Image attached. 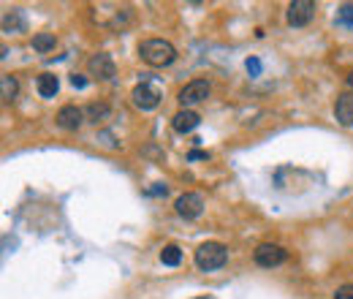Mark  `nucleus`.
<instances>
[{
    "label": "nucleus",
    "mask_w": 353,
    "mask_h": 299,
    "mask_svg": "<svg viewBox=\"0 0 353 299\" xmlns=\"http://www.w3.org/2000/svg\"><path fill=\"white\" fill-rule=\"evenodd\" d=\"M210 82L207 79H193V82H188V85L179 90V95H176V101H179V106L182 109H190V106H196V104H201V101H207L210 98Z\"/></svg>",
    "instance_id": "obj_3"
},
{
    "label": "nucleus",
    "mask_w": 353,
    "mask_h": 299,
    "mask_svg": "<svg viewBox=\"0 0 353 299\" xmlns=\"http://www.w3.org/2000/svg\"><path fill=\"white\" fill-rule=\"evenodd\" d=\"M17 93H19V82H17V77L3 74V77H0V98L8 104V101H14V98H17Z\"/></svg>",
    "instance_id": "obj_14"
},
{
    "label": "nucleus",
    "mask_w": 353,
    "mask_h": 299,
    "mask_svg": "<svg viewBox=\"0 0 353 299\" xmlns=\"http://www.w3.org/2000/svg\"><path fill=\"white\" fill-rule=\"evenodd\" d=\"M54 44H57L54 33H36V36H33V49H36V52H52Z\"/></svg>",
    "instance_id": "obj_15"
},
{
    "label": "nucleus",
    "mask_w": 353,
    "mask_h": 299,
    "mask_svg": "<svg viewBox=\"0 0 353 299\" xmlns=\"http://www.w3.org/2000/svg\"><path fill=\"white\" fill-rule=\"evenodd\" d=\"M161 261H163L166 267H179V261H182V251H179L176 245H163V251H161Z\"/></svg>",
    "instance_id": "obj_16"
},
{
    "label": "nucleus",
    "mask_w": 353,
    "mask_h": 299,
    "mask_svg": "<svg viewBox=\"0 0 353 299\" xmlns=\"http://www.w3.org/2000/svg\"><path fill=\"white\" fill-rule=\"evenodd\" d=\"M17 28H22V11L17 14V19H11V14H6L3 17V30L8 33V30H17Z\"/></svg>",
    "instance_id": "obj_18"
},
{
    "label": "nucleus",
    "mask_w": 353,
    "mask_h": 299,
    "mask_svg": "<svg viewBox=\"0 0 353 299\" xmlns=\"http://www.w3.org/2000/svg\"><path fill=\"white\" fill-rule=\"evenodd\" d=\"M334 117L340 126L351 128L353 126V93H340L334 101Z\"/></svg>",
    "instance_id": "obj_10"
},
{
    "label": "nucleus",
    "mask_w": 353,
    "mask_h": 299,
    "mask_svg": "<svg viewBox=\"0 0 353 299\" xmlns=\"http://www.w3.org/2000/svg\"><path fill=\"white\" fill-rule=\"evenodd\" d=\"M166 185H155V188H150V196H166Z\"/></svg>",
    "instance_id": "obj_22"
},
{
    "label": "nucleus",
    "mask_w": 353,
    "mask_h": 299,
    "mask_svg": "<svg viewBox=\"0 0 353 299\" xmlns=\"http://www.w3.org/2000/svg\"><path fill=\"white\" fill-rule=\"evenodd\" d=\"M337 22L353 28V3H345V6H340V8H337Z\"/></svg>",
    "instance_id": "obj_17"
},
{
    "label": "nucleus",
    "mask_w": 353,
    "mask_h": 299,
    "mask_svg": "<svg viewBox=\"0 0 353 299\" xmlns=\"http://www.w3.org/2000/svg\"><path fill=\"white\" fill-rule=\"evenodd\" d=\"M245 66H248V74H250V77H261V60H259V57H248Z\"/></svg>",
    "instance_id": "obj_19"
},
{
    "label": "nucleus",
    "mask_w": 353,
    "mask_h": 299,
    "mask_svg": "<svg viewBox=\"0 0 353 299\" xmlns=\"http://www.w3.org/2000/svg\"><path fill=\"white\" fill-rule=\"evenodd\" d=\"M199 158H207V153H201V150H193V153H190V161H199Z\"/></svg>",
    "instance_id": "obj_23"
},
{
    "label": "nucleus",
    "mask_w": 353,
    "mask_h": 299,
    "mask_svg": "<svg viewBox=\"0 0 353 299\" xmlns=\"http://www.w3.org/2000/svg\"><path fill=\"white\" fill-rule=\"evenodd\" d=\"M36 90H39V95H41V98H54V95H57V90H60V79H57L54 74H39V79H36Z\"/></svg>",
    "instance_id": "obj_12"
},
{
    "label": "nucleus",
    "mask_w": 353,
    "mask_h": 299,
    "mask_svg": "<svg viewBox=\"0 0 353 299\" xmlns=\"http://www.w3.org/2000/svg\"><path fill=\"white\" fill-rule=\"evenodd\" d=\"M174 210L179 218L193 220V218H199V215L204 213V199L199 193H182L174 202Z\"/></svg>",
    "instance_id": "obj_7"
},
{
    "label": "nucleus",
    "mask_w": 353,
    "mask_h": 299,
    "mask_svg": "<svg viewBox=\"0 0 353 299\" xmlns=\"http://www.w3.org/2000/svg\"><path fill=\"white\" fill-rule=\"evenodd\" d=\"M256 264L259 267H266V269H272V267H280V264H285L288 261V251L285 248H280V245H274V242H261L259 248H256Z\"/></svg>",
    "instance_id": "obj_4"
},
{
    "label": "nucleus",
    "mask_w": 353,
    "mask_h": 299,
    "mask_svg": "<svg viewBox=\"0 0 353 299\" xmlns=\"http://www.w3.org/2000/svg\"><path fill=\"white\" fill-rule=\"evenodd\" d=\"M88 85V79L82 77V74H71V87H77V90H85Z\"/></svg>",
    "instance_id": "obj_21"
},
{
    "label": "nucleus",
    "mask_w": 353,
    "mask_h": 299,
    "mask_svg": "<svg viewBox=\"0 0 353 299\" xmlns=\"http://www.w3.org/2000/svg\"><path fill=\"white\" fill-rule=\"evenodd\" d=\"M312 17H315V3L312 0H294L285 11V22L291 28H305L312 22Z\"/></svg>",
    "instance_id": "obj_5"
},
{
    "label": "nucleus",
    "mask_w": 353,
    "mask_h": 299,
    "mask_svg": "<svg viewBox=\"0 0 353 299\" xmlns=\"http://www.w3.org/2000/svg\"><path fill=\"white\" fill-rule=\"evenodd\" d=\"M131 98H133V106L141 109V112H152V109L161 104V93H158L152 85H147V82H141V85L133 87Z\"/></svg>",
    "instance_id": "obj_6"
},
{
    "label": "nucleus",
    "mask_w": 353,
    "mask_h": 299,
    "mask_svg": "<svg viewBox=\"0 0 353 299\" xmlns=\"http://www.w3.org/2000/svg\"><path fill=\"white\" fill-rule=\"evenodd\" d=\"M199 123H201V117L193 109H179L174 117H172V128L176 133H190V131L199 128Z\"/></svg>",
    "instance_id": "obj_11"
},
{
    "label": "nucleus",
    "mask_w": 353,
    "mask_h": 299,
    "mask_svg": "<svg viewBox=\"0 0 353 299\" xmlns=\"http://www.w3.org/2000/svg\"><path fill=\"white\" fill-rule=\"evenodd\" d=\"M334 299H353V283H345L334 291Z\"/></svg>",
    "instance_id": "obj_20"
},
{
    "label": "nucleus",
    "mask_w": 353,
    "mask_h": 299,
    "mask_svg": "<svg viewBox=\"0 0 353 299\" xmlns=\"http://www.w3.org/2000/svg\"><path fill=\"white\" fill-rule=\"evenodd\" d=\"M54 120H57V126H60L63 131H79L82 128V123H85V109L68 104V106H63V109L57 112Z\"/></svg>",
    "instance_id": "obj_8"
},
{
    "label": "nucleus",
    "mask_w": 353,
    "mask_h": 299,
    "mask_svg": "<svg viewBox=\"0 0 353 299\" xmlns=\"http://www.w3.org/2000/svg\"><path fill=\"white\" fill-rule=\"evenodd\" d=\"M109 104H103V101H98V104H88L85 106V120L92 123V126H98V123H103L106 117H109Z\"/></svg>",
    "instance_id": "obj_13"
},
{
    "label": "nucleus",
    "mask_w": 353,
    "mask_h": 299,
    "mask_svg": "<svg viewBox=\"0 0 353 299\" xmlns=\"http://www.w3.org/2000/svg\"><path fill=\"white\" fill-rule=\"evenodd\" d=\"M348 87L353 90V71H351V77H348Z\"/></svg>",
    "instance_id": "obj_24"
},
{
    "label": "nucleus",
    "mask_w": 353,
    "mask_h": 299,
    "mask_svg": "<svg viewBox=\"0 0 353 299\" xmlns=\"http://www.w3.org/2000/svg\"><path fill=\"white\" fill-rule=\"evenodd\" d=\"M88 68H90V74H92L95 79H103V82L114 77V60H112L109 55H103V52L90 57Z\"/></svg>",
    "instance_id": "obj_9"
},
{
    "label": "nucleus",
    "mask_w": 353,
    "mask_h": 299,
    "mask_svg": "<svg viewBox=\"0 0 353 299\" xmlns=\"http://www.w3.org/2000/svg\"><path fill=\"white\" fill-rule=\"evenodd\" d=\"M139 55L152 68L172 66L176 60V49L169 41H163V39H147V41H141L139 44Z\"/></svg>",
    "instance_id": "obj_1"
},
{
    "label": "nucleus",
    "mask_w": 353,
    "mask_h": 299,
    "mask_svg": "<svg viewBox=\"0 0 353 299\" xmlns=\"http://www.w3.org/2000/svg\"><path fill=\"white\" fill-rule=\"evenodd\" d=\"M225 261H228V251H225L223 242H204L196 251V267L204 269V272L221 269V267H225Z\"/></svg>",
    "instance_id": "obj_2"
}]
</instances>
